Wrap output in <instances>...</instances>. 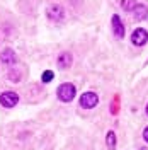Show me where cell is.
<instances>
[{
    "label": "cell",
    "mask_w": 148,
    "mask_h": 150,
    "mask_svg": "<svg viewBox=\"0 0 148 150\" xmlns=\"http://www.w3.org/2000/svg\"><path fill=\"white\" fill-rule=\"evenodd\" d=\"M75 85L73 84H61L58 87V99L61 103H70L75 97Z\"/></svg>",
    "instance_id": "6da1fadb"
},
{
    "label": "cell",
    "mask_w": 148,
    "mask_h": 150,
    "mask_svg": "<svg viewBox=\"0 0 148 150\" xmlns=\"http://www.w3.org/2000/svg\"><path fill=\"white\" fill-rule=\"evenodd\" d=\"M99 103V96L95 92H83L80 96V106L83 109H92Z\"/></svg>",
    "instance_id": "7a4b0ae2"
},
{
    "label": "cell",
    "mask_w": 148,
    "mask_h": 150,
    "mask_svg": "<svg viewBox=\"0 0 148 150\" xmlns=\"http://www.w3.org/2000/svg\"><path fill=\"white\" fill-rule=\"evenodd\" d=\"M17 103H19V96L16 92H12V91H5L0 96V104L4 108H14Z\"/></svg>",
    "instance_id": "3957f363"
},
{
    "label": "cell",
    "mask_w": 148,
    "mask_h": 150,
    "mask_svg": "<svg viewBox=\"0 0 148 150\" xmlns=\"http://www.w3.org/2000/svg\"><path fill=\"white\" fill-rule=\"evenodd\" d=\"M131 41H133V45H135V46H143V45L148 41V33L143 28L135 29V31H133V34H131Z\"/></svg>",
    "instance_id": "277c9868"
},
{
    "label": "cell",
    "mask_w": 148,
    "mask_h": 150,
    "mask_svg": "<svg viewBox=\"0 0 148 150\" xmlns=\"http://www.w3.org/2000/svg\"><path fill=\"white\" fill-rule=\"evenodd\" d=\"M112 31H114V34L118 38H124V34H126V28H124V24L121 22L119 16H112Z\"/></svg>",
    "instance_id": "5b68a950"
},
{
    "label": "cell",
    "mask_w": 148,
    "mask_h": 150,
    "mask_svg": "<svg viewBox=\"0 0 148 150\" xmlns=\"http://www.w3.org/2000/svg\"><path fill=\"white\" fill-rule=\"evenodd\" d=\"M63 7L61 5H51L49 9H48V17L51 19V21H61L63 19Z\"/></svg>",
    "instance_id": "8992f818"
},
{
    "label": "cell",
    "mask_w": 148,
    "mask_h": 150,
    "mask_svg": "<svg viewBox=\"0 0 148 150\" xmlns=\"http://www.w3.org/2000/svg\"><path fill=\"white\" fill-rule=\"evenodd\" d=\"M0 60H2L4 63H7V65H12V63H16V53H14L10 48H5V50L2 51V55H0Z\"/></svg>",
    "instance_id": "52a82bcc"
},
{
    "label": "cell",
    "mask_w": 148,
    "mask_h": 150,
    "mask_svg": "<svg viewBox=\"0 0 148 150\" xmlns=\"http://www.w3.org/2000/svg\"><path fill=\"white\" fill-rule=\"evenodd\" d=\"M72 62H73V58H72L70 53H61V55L58 56V67L60 68H70Z\"/></svg>",
    "instance_id": "ba28073f"
},
{
    "label": "cell",
    "mask_w": 148,
    "mask_h": 150,
    "mask_svg": "<svg viewBox=\"0 0 148 150\" xmlns=\"http://www.w3.org/2000/svg\"><path fill=\"white\" fill-rule=\"evenodd\" d=\"M135 17L138 19V21H143V19H147L148 16V7L147 5H141V4H138L136 7H135Z\"/></svg>",
    "instance_id": "9c48e42d"
},
{
    "label": "cell",
    "mask_w": 148,
    "mask_h": 150,
    "mask_svg": "<svg viewBox=\"0 0 148 150\" xmlns=\"http://www.w3.org/2000/svg\"><path fill=\"white\" fill-rule=\"evenodd\" d=\"M136 5H138L136 0H123V2H121V7H123L124 10H128V12H133Z\"/></svg>",
    "instance_id": "30bf717a"
},
{
    "label": "cell",
    "mask_w": 148,
    "mask_h": 150,
    "mask_svg": "<svg viewBox=\"0 0 148 150\" xmlns=\"http://www.w3.org/2000/svg\"><path fill=\"white\" fill-rule=\"evenodd\" d=\"M106 143H107L109 149H116V135H114V131H107V135H106Z\"/></svg>",
    "instance_id": "8fae6325"
},
{
    "label": "cell",
    "mask_w": 148,
    "mask_h": 150,
    "mask_svg": "<svg viewBox=\"0 0 148 150\" xmlns=\"http://www.w3.org/2000/svg\"><path fill=\"white\" fill-rule=\"evenodd\" d=\"M53 77H55V74H53L51 70H46V72H43V75H41V80H43L44 84H48V82L53 80Z\"/></svg>",
    "instance_id": "7c38bea8"
},
{
    "label": "cell",
    "mask_w": 148,
    "mask_h": 150,
    "mask_svg": "<svg viewBox=\"0 0 148 150\" xmlns=\"http://www.w3.org/2000/svg\"><path fill=\"white\" fill-rule=\"evenodd\" d=\"M143 138H145V142L148 143V126L145 128V130H143Z\"/></svg>",
    "instance_id": "4fadbf2b"
},
{
    "label": "cell",
    "mask_w": 148,
    "mask_h": 150,
    "mask_svg": "<svg viewBox=\"0 0 148 150\" xmlns=\"http://www.w3.org/2000/svg\"><path fill=\"white\" fill-rule=\"evenodd\" d=\"M147 114H148V104H147Z\"/></svg>",
    "instance_id": "5bb4252c"
},
{
    "label": "cell",
    "mask_w": 148,
    "mask_h": 150,
    "mask_svg": "<svg viewBox=\"0 0 148 150\" xmlns=\"http://www.w3.org/2000/svg\"><path fill=\"white\" fill-rule=\"evenodd\" d=\"M141 150H148V149H141Z\"/></svg>",
    "instance_id": "9a60e30c"
}]
</instances>
